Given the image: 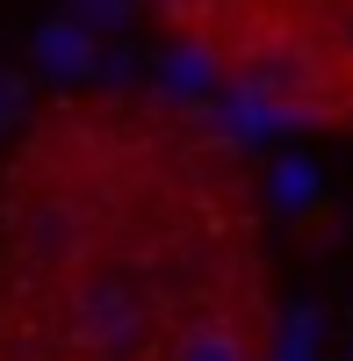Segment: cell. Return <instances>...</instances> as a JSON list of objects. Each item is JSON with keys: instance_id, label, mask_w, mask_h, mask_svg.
<instances>
[{"instance_id": "obj_13", "label": "cell", "mask_w": 353, "mask_h": 361, "mask_svg": "<svg viewBox=\"0 0 353 361\" xmlns=\"http://www.w3.org/2000/svg\"><path fill=\"white\" fill-rule=\"evenodd\" d=\"M224 8H238V0H224Z\"/></svg>"}, {"instance_id": "obj_10", "label": "cell", "mask_w": 353, "mask_h": 361, "mask_svg": "<svg viewBox=\"0 0 353 361\" xmlns=\"http://www.w3.org/2000/svg\"><path fill=\"white\" fill-rule=\"evenodd\" d=\"M130 73H137V58H130L123 44H101V51H94V80H101V87H123Z\"/></svg>"}, {"instance_id": "obj_3", "label": "cell", "mask_w": 353, "mask_h": 361, "mask_svg": "<svg viewBox=\"0 0 353 361\" xmlns=\"http://www.w3.org/2000/svg\"><path fill=\"white\" fill-rule=\"evenodd\" d=\"M152 87H159V102H202V109H210V94L224 87V58H217V44H202V37L166 44L159 66H152Z\"/></svg>"}, {"instance_id": "obj_1", "label": "cell", "mask_w": 353, "mask_h": 361, "mask_svg": "<svg viewBox=\"0 0 353 361\" xmlns=\"http://www.w3.org/2000/svg\"><path fill=\"white\" fill-rule=\"evenodd\" d=\"M152 340V311L123 275H86L72 289V347L94 361H137Z\"/></svg>"}, {"instance_id": "obj_7", "label": "cell", "mask_w": 353, "mask_h": 361, "mask_svg": "<svg viewBox=\"0 0 353 361\" xmlns=\"http://www.w3.org/2000/svg\"><path fill=\"white\" fill-rule=\"evenodd\" d=\"M317 195H325V173H317V159L281 152L274 173H267V202L281 209V217H303V209H317Z\"/></svg>"}, {"instance_id": "obj_9", "label": "cell", "mask_w": 353, "mask_h": 361, "mask_svg": "<svg viewBox=\"0 0 353 361\" xmlns=\"http://www.w3.org/2000/svg\"><path fill=\"white\" fill-rule=\"evenodd\" d=\"M137 0H72V22L86 29V37H115V29H130Z\"/></svg>"}, {"instance_id": "obj_6", "label": "cell", "mask_w": 353, "mask_h": 361, "mask_svg": "<svg viewBox=\"0 0 353 361\" xmlns=\"http://www.w3.org/2000/svg\"><path fill=\"white\" fill-rule=\"evenodd\" d=\"M166 361H252V347L231 318H188L166 340Z\"/></svg>"}, {"instance_id": "obj_14", "label": "cell", "mask_w": 353, "mask_h": 361, "mask_svg": "<svg viewBox=\"0 0 353 361\" xmlns=\"http://www.w3.org/2000/svg\"><path fill=\"white\" fill-rule=\"evenodd\" d=\"M346 361H353V354H346Z\"/></svg>"}, {"instance_id": "obj_4", "label": "cell", "mask_w": 353, "mask_h": 361, "mask_svg": "<svg viewBox=\"0 0 353 361\" xmlns=\"http://www.w3.org/2000/svg\"><path fill=\"white\" fill-rule=\"evenodd\" d=\"M94 51H101V37H86L72 15H51L37 37H29V58H37V73H44V80H58V87L94 80Z\"/></svg>"}, {"instance_id": "obj_2", "label": "cell", "mask_w": 353, "mask_h": 361, "mask_svg": "<svg viewBox=\"0 0 353 361\" xmlns=\"http://www.w3.org/2000/svg\"><path fill=\"white\" fill-rule=\"evenodd\" d=\"M317 102H288V94H267L252 73H238L231 87H217L210 94V123L231 137V145H267V137H281V130H303V123H317Z\"/></svg>"}, {"instance_id": "obj_5", "label": "cell", "mask_w": 353, "mask_h": 361, "mask_svg": "<svg viewBox=\"0 0 353 361\" xmlns=\"http://www.w3.org/2000/svg\"><path fill=\"white\" fill-rule=\"evenodd\" d=\"M79 246H86V217L72 202H37V209H29V253H37L44 267L79 260Z\"/></svg>"}, {"instance_id": "obj_12", "label": "cell", "mask_w": 353, "mask_h": 361, "mask_svg": "<svg viewBox=\"0 0 353 361\" xmlns=\"http://www.w3.org/2000/svg\"><path fill=\"white\" fill-rule=\"evenodd\" d=\"M22 109H29V87H22V73H8V66H0V130H8Z\"/></svg>"}, {"instance_id": "obj_8", "label": "cell", "mask_w": 353, "mask_h": 361, "mask_svg": "<svg viewBox=\"0 0 353 361\" xmlns=\"http://www.w3.org/2000/svg\"><path fill=\"white\" fill-rule=\"evenodd\" d=\"M274 361H317V311L296 304L281 318V333H274Z\"/></svg>"}, {"instance_id": "obj_11", "label": "cell", "mask_w": 353, "mask_h": 361, "mask_svg": "<svg viewBox=\"0 0 353 361\" xmlns=\"http://www.w3.org/2000/svg\"><path fill=\"white\" fill-rule=\"evenodd\" d=\"M325 44L339 58H353V0H332V8H325Z\"/></svg>"}]
</instances>
